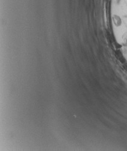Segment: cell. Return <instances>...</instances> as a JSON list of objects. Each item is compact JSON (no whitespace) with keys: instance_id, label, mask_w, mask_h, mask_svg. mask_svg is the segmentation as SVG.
<instances>
[{"instance_id":"cell-1","label":"cell","mask_w":127,"mask_h":151,"mask_svg":"<svg viewBox=\"0 0 127 151\" xmlns=\"http://www.w3.org/2000/svg\"><path fill=\"white\" fill-rule=\"evenodd\" d=\"M113 21L115 26L116 27H120L122 25V19L117 14H114L112 17Z\"/></svg>"},{"instance_id":"cell-2","label":"cell","mask_w":127,"mask_h":151,"mask_svg":"<svg viewBox=\"0 0 127 151\" xmlns=\"http://www.w3.org/2000/svg\"><path fill=\"white\" fill-rule=\"evenodd\" d=\"M122 43L124 45H127V31H126L122 36Z\"/></svg>"},{"instance_id":"cell-3","label":"cell","mask_w":127,"mask_h":151,"mask_svg":"<svg viewBox=\"0 0 127 151\" xmlns=\"http://www.w3.org/2000/svg\"><path fill=\"white\" fill-rule=\"evenodd\" d=\"M123 24H124L125 26L127 28V15L124 16L123 17Z\"/></svg>"},{"instance_id":"cell-4","label":"cell","mask_w":127,"mask_h":151,"mask_svg":"<svg viewBox=\"0 0 127 151\" xmlns=\"http://www.w3.org/2000/svg\"><path fill=\"white\" fill-rule=\"evenodd\" d=\"M120 2V1H119ZM123 2L125 3V4L127 6V0H123Z\"/></svg>"}]
</instances>
